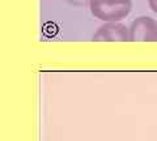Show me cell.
<instances>
[{"label": "cell", "mask_w": 157, "mask_h": 141, "mask_svg": "<svg viewBox=\"0 0 157 141\" xmlns=\"http://www.w3.org/2000/svg\"><path fill=\"white\" fill-rule=\"evenodd\" d=\"M93 41H106V42L130 41L128 28H126L123 24L119 22H106L97 29V32L93 35Z\"/></svg>", "instance_id": "cell-3"}, {"label": "cell", "mask_w": 157, "mask_h": 141, "mask_svg": "<svg viewBox=\"0 0 157 141\" xmlns=\"http://www.w3.org/2000/svg\"><path fill=\"white\" fill-rule=\"evenodd\" d=\"M131 0H89L90 13L105 22H119L130 14Z\"/></svg>", "instance_id": "cell-1"}, {"label": "cell", "mask_w": 157, "mask_h": 141, "mask_svg": "<svg viewBox=\"0 0 157 141\" xmlns=\"http://www.w3.org/2000/svg\"><path fill=\"white\" fill-rule=\"evenodd\" d=\"M148 6L152 11L157 14V0H148Z\"/></svg>", "instance_id": "cell-4"}, {"label": "cell", "mask_w": 157, "mask_h": 141, "mask_svg": "<svg viewBox=\"0 0 157 141\" xmlns=\"http://www.w3.org/2000/svg\"><path fill=\"white\" fill-rule=\"evenodd\" d=\"M130 41L136 42H156L157 41V21L148 16H140L132 21L128 28Z\"/></svg>", "instance_id": "cell-2"}]
</instances>
